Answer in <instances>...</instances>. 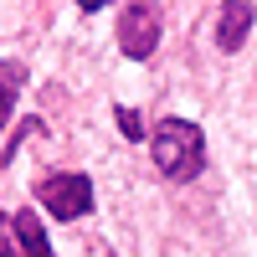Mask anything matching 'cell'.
Here are the masks:
<instances>
[{
    "instance_id": "obj_1",
    "label": "cell",
    "mask_w": 257,
    "mask_h": 257,
    "mask_svg": "<svg viewBox=\"0 0 257 257\" xmlns=\"http://www.w3.org/2000/svg\"><path fill=\"white\" fill-rule=\"evenodd\" d=\"M149 149H155V170L165 180H175V185L196 180L201 165H206V139H201V128L190 118H160Z\"/></svg>"
},
{
    "instance_id": "obj_2",
    "label": "cell",
    "mask_w": 257,
    "mask_h": 257,
    "mask_svg": "<svg viewBox=\"0 0 257 257\" xmlns=\"http://www.w3.org/2000/svg\"><path fill=\"white\" fill-rule=\"evenodd\" d=\"M36 206L52 211L57 221H82L93 211V180L82 170H52L36 180Z\"/></svg>"
},
{
    "instance_id": "obj_3",
    "label": "cell",
    "mask_w": 257,
    "mask_h": 257,
    "mask_svg": "<svg viewBox=\"0 0 257 257\" xmlns=\"http://www.w3.org/2000/svg\"><path fill=\"white\" fill-rule=\"evenodd\" d=\"M160 31H165L160 6H144V0H134V6L118 11V47H123V57L144 62L149 52L160 47Z\"/></svg>"
},
{
    "instance_id": "obj_4",
    "label": "cell",
    "mask_w": 257,
    "mask_h": 257,
    "mask_svg": "<svg viewBox=\"0 0 257 257\" xmlns=\"http://www.w3.org/2000/svg\"><path fill=\"white\" fill-rule=\"evenodd\" d=\"M252 21H257V6H221V21H216V47L221 52H237L247 31H252Z\"/></svg>"
},
{
    "instance_id": "obj_5",
    "label": "cell",
    "mask_w": 257,
    "mask_h": 257,
    "mask_svg": "<svg viewBox=\"0 0 257 257\" xmlns=\"http://www.w3.org/2000/svg\"><path fill=\"white\" fill-rule=\"evenodd\" d=\"M11 231H16V257H52V247H47V226H41V216L36 211H16L11 216Z\"/></svg>"
},
{
    "instance_id": "obj_6",
    "label": "cell",
    "mask_w": 257,
    "mask_h": 257,
    "mask_svg": "<svg viewBox=\"0 0 257 257\" xmlns=\"http://www.w3.org/2000/svg\"><path fill=\"white\" fill-rule=\"evenodd\" d=\"M21 88H26V62H16V57H0V128L11 123V108H16Z\"/></svg>"
},
{
    "instance_id": "obj_7",
    "label": "cell",
    "mask_w": 257,
    "mask_h": 257,
    "mask_svg": "<svg viewBox=\"0 0 257 257\" xmlns=\"http://www.w3.org/2000/svg\"><path fill=\"white\" fill-rule=\"evenodd\" d=\"M118 123H123V139H144V128H139V113H134V108H118Z\"/></svg>"
},
{
    "instance_id": "obj_8",
    "label": "cell",
    "mask_w": 257,
    "mask_h": 257,
    "mask_svg": "<svg viewBox=\"0 0 257 257\" xmlns=\"http://www.w3.org/2000/svg\"><path fill=\"white\" fill-rule=\"evenodd\" d=\"M11 237H16L11 221H0V257H16V252H11Z\"/></svg>"
}]
</instances>
